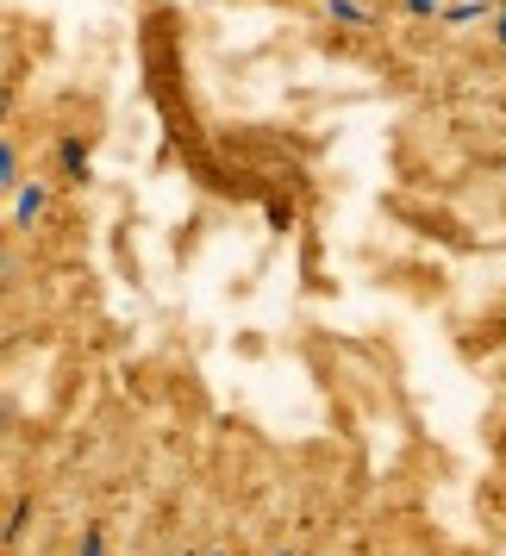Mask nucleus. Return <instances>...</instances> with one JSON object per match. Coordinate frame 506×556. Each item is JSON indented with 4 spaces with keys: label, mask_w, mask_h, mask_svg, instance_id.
Here are the masks:
<instances>
[{
    "label": "nucleus",
    "mask_w": 506,
    "mask_h": 556,
    "mask_svg": "<svg viewBox=\"0 0 506 556\" xmlns=\"http://www.w3.org/2000/svg\"><path fill=\"white\" fill-rule=\"evenodd\" d=\"M463 7H476V0H463Z\"/></svg>",
    "instance_id": "obj_2"
},
{
    "label": "nucleus",
    "mask_w": 506,
    "mask_h": 556,
    "mask_svg": "<svg viewBox=\"0 0 506 556\" xmlns=\"http://www.w3.org/2000/svg\"><path fill=\"white\" fill-rule=\"evenodd\" d=\"M13 281H20V251L0 244V294H13Z\"/></svg>",
    "instance_id": "obj_1"
}]
</instances>
